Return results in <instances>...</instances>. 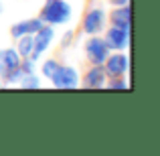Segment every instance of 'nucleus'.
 I'll list each match as a JSON object with an SVG mask.
<instances>
[{
  "instance_id": "nucleus-1",
  "label": "nucleus",
  "mask_w": 160,
  "mask_h": 156,
  "mask_svg": "<svg viewBox=\"0 0 160 156\" xmlns=\"http://www.w3.org/2000/svg\"><path fill=\"white\" fill-rule=\"evenodd\" d=\"M20 55L14 49H0V81L16 83L22 77L20 69Z\"/></svg>"
},
{
  "instance_id": "nucleus-2",
  "label": "nucleus",
  "mask_w": 160,
  "mask_h": 156,
  "mask_svg": "<svg viewBox=\"0 0 160 156\" xmlns=\"http://www.w3.org/2000/svg\"><path fill=\"white\" fill-rule=\"evenodd\" d=\"M45 24H67L71 20V6L67 0H47L41 10Z\"/></svg>"
},
{
  "instance_id": "nucleus-3",
  "label": "nucleus",
  "mask_w": 160,
  "mask_h": 156,
  "mask_svg": "<svg viewBox=\"0 0 160 156\" xmlns=\"http://www.w3.org/2000/svg\"><path fill=\"white\" fill-rule=\"evenodd\" d=\"M53 39H55V31H53V27H47V24H43V27H41L39 31L32 35V41H35V49H32V55H31L28 59H31V61H37L41 55H43L49 47H51Z\"/></svg>"
},
{
  "instance_id": "nucleus-4",
  "label": "nucleus",
  "mask_w": 160,
  "mask_h": 156,
  "mask_svg": "<svg viewBox=\"0 0 160 156\" xmlns=\"http://www.w3.org/2000/svg\"><path fill=\"white\" fill-rule=\"evenodd\" d=\"M53 85L57 87V89H73V87H77L79 83V75L77 71L73 69V67L69 65H59V69L55 71V75L51 77Z\"/></svg>"
},
{
  "instance_id": "nucleus-5",
  "label": "nucleus",
  "mask_w": 160,
  "mask_h": 156,
  "mask_svg": "<svg viewBox=\"0 0 160 156\" xmlns=\"http://www.w3.org/2000/svg\"><path fill=\"white\" fill-rule=\"evenodd\" d=\"M85 55L93 65H103V61L109 55V47L103 39H98L95 35H91V39L85 43Z\"/></svg>"
},
{
  "instance_id": "nucleus-6",
  "label": "nucleus",
  "mask_w": 160,
  "mask_h": 156,
  "mask_svg": "<svg viewBox=\"0 0 160 156\" xmlns=\"http://www.w3.org/2000/svg\"><path fill=\"white\" fill-rule=\"evenodd\" d=\"M106 45L109 49H116V51H124L130 43V31L128 28H120V27H112L106 33Z\"/></svg>"
},
{
  "instance_id": "nucleus-7",
  "label": "nucleus",
  "mask_w": 160,
  "mask_h": 156,
  "mask_svg": "<svg viewBox=\"0 0 160 156\" xmlns=\"http://www.w3.org/2000/svg\"><path fill=\"white\" fill-rule=\"evenodd\" d=\"M106 73L109 77H124L126 71H128V57L122 53H116V55H108L106 61Z\"/></svg>"
},
{
  "instance_id": "nucleus-8",
  "label": "nucleus",
  "mask_w": 160,
  "mask_h": 156,
  "mask_svg": "<svg viewBox=\"0 0 160 156\" xmlns=\"http://www.w3.org/2000/svg\"><path fill=\"white\" fill-rule=\"evenodd\" d=\"M106 24V12L102 8H91L83 18V31L87 35H98Z\"/></svg>"
},
{
  "instance_id": "nucleus-9",
  "label": "nucleus",
  "mask_w": 160,
  "mask_h": 156,
  "mask_svg": "<svg viewBox=\"0 0 160 156\" xmlns=\"http://www.w3.org/2000/svg\"><path fill=\"white\" fill-rule=\"evenodd\" d=\"M43 20L41 18H27V20H20V23H16V24H12V28H10V35L12 37H22V35H35L37 31H39L41 27H43Z\"/></svg>"
},
{
  "instance_id": "nucleus-10",
  "label": "nucleus",
  "mask_w": 160,
  "mask_h": 156,
  "mask_svg": "<svg viewBox=\"0 0 160 156\" xmlns=\"http://www.w3.org/2000/svg\"><path fill=\"white\" fill-rule=\"evenodd\" d=\"M106 77H108V73H106V69H103L102 65H93L89 69V73L85 75V85L87 87H91V89H99V87H106Z\"/></svg>"
},
{
  "instance_id": "nucleus-11",
  "label": "nucleus",
  "mask_w": 160,
  "mask_h": 156,
  "mask_svg": "<svg viewBox=\"0 0 160 156\" xmlns=\"http://www.w3.org/2000/svg\"><path fill=\"white\" fill-rule=\"evenodd\" d=\"M130 20H132V12H130V6L124 4V6H118L116 10L112 12V24L120 28H128L130 31Z\"/></svg>"
},
{
  "instance_id": "nucleus-12",
  "label": "nucleus",
  "mask_w": 160,
  "mask_h": 156,
  "mask_svg": "<svg viewBox=\"0 0 160 156\" xmlns=\"http://www.w3.org/2000/svg\"><path fill=\"white\" fill-rule=\"evenodd\" d=\"M32 49H35V41H32V35H22L18 37V47H16V53L22 59H28L32 55Z\"/></svg>"
},
{
  "instance_id": "nucleus-13",
  "label": "nucleus",
  "mask_w": 160,
  "mask_h": 156,
  "mask_svg": "<svg viewBox=\"0 0 160 156\" xmlns=\"http://www.w3.org/2000/svg\"><path fill=\"white\" fill-rule=\"evenodd\" d=\"M20 87H24V89H39L41 87V79L37 77L35 73H24L22 77L18 79Z\"/></svg>"
},
{
  "instance_id": "nucleus-14",
  "label": "nucleus",
  "mask_w": 160,
  "mask_h": 156,
  "mask_svg": "<svg viewBox=\"0 0 160 156\" xmlns=\"http://www.w3.org/2000/svg\"><path fill=\"white\" fill-rule=\"evenodd\" d=\"M59 65H61V63L55 61V59H47V61L43 63V67H41V71H43V75H45L47 79H51L53 75H55V71L59 69Z\"/></svg>"
},
{
  "instance_id": "nucleus-15",
  "label": "nucleus",
  "mask_w": 160,
  "mask_h": 156,
  "mask_svg": "<svg viewBox=\"0 0 160 156\" xmlns=\"http://www.w3.org/2000/svg\"><path fill=\"white\" fill-rule=\"evenodd\" d=\"M109 89H126L128 87V81H124L122 77H112V81L108 83Z\"/></svg>"
},
{
  "instance_id": "nucleus-16",
  "label": "nucleus",
  "mask_w": 160,
  "mask_h": 156,
  "mask_svg": "<svg viewBox=\"0 0 160 156\" xmlns=\"http://www.w3.org/2000/svg\"><path fill=\"white\" fill-rule=\"evenodd\" d=\"M109 2H112L113 6H124V4H128V0H109Z\"/></svg>"
}]
</instances>
